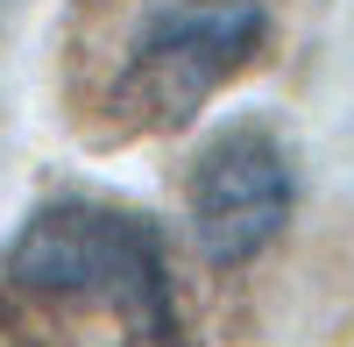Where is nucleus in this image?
<instances>
[{"instance_id": "3", "label": "nucleus", "mask_w": 354, "mask_h": 347, "mask_svg": "<svg viewBox=\"0 0 354 347\" xmlns=\"http://www.w3.org/2000/svg\"><path fill=\"white\" fill-rule=\"evenodd\" d=\"M290 198H298V170H290V149L262 121L213 135L192 163V241H198V255L220 270L255 263L290 227Z\"/></svg>"}, {"instance_id": "1", "label": "nucleus", "mask_w": 354, "mask_h": 347, "mask_svg": "<svg viewBox=\"0 0 354 347\" xmlns=\"http://www.w3.org/2000/svg\"><path fill=\"white\" fill-rule=\"evenodd\" d=\"M0 319L21 347H185L163 234L100 198H50L15 227Z\"/></svg>"}, {"instance_id": "2", "label": "nucleus", "mask_w": 354, "mask_h": 347, "mask_svg": "<svg viewBox=\"0 0 354 347\" xmlns=\"http://www.w3.org/2000/svg\"><path fill=\"white\" fill-rule=\"evenodd\" d=\"M270 36L262 0H156L135 21L113 78V106L135 128H177L220 93Z\"/></svg>"}]
</instances>
